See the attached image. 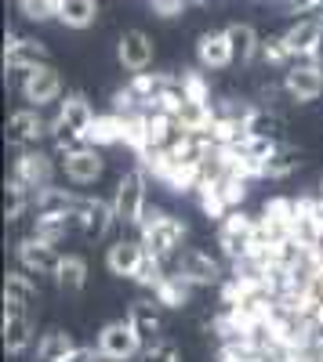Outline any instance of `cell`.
<instances>
[{
    "label": "cell",
    "instance_id": "obj_1",
    "mask_svg": "<svg viewBox=\"0 0 323 362\" xmlns=\"http://www.w3.org/2000/svg\"><path fill=\"white\" fill-rule=\"evenodd\" d=\"M182 235H186V225L178 218H171V214H157V210H153L149 218H142V243H145V250H149L153 257H160V261L171 250H178Z\"/></svg>",
    "mask_w": 323,
    "mask_h": 362
},
{
    "label": "cell",
    "instance_id": "obj_18",
    "mask_svg": "<svg viewBox=\"0 0 323 362\" xmlns=\"http://www.w3.org/2000/svg\"><path fill=\"white\" fill-rule=\"evenodd\" d=\"M80 218H84V232L87 235H95V239H102L106 232H109V225L116 221V210L109 206V203H102V199H87L84 203V210H80Z\"/></svg>",
    "mask_w": 323,
    "mask_h": 362
},
{
    "label": "cell",
    "instance_id": "obj_25",
    "mask_svg": "<svg viewBox=\"0 0 323 362\" xmlns=\"http://www.w3.org/2000/svg\"><path fill=\"white\" fill-rule=\"evenodd\" d=\"M157 300H160V305H167V308H182L186 300H189V279L182 276V272H178V276H167L157 286Z\"/></svg>",
    "mask_w": 323,
    "mask_h": 362
},
{
    "label": "cell",
    "instance_id": "obj_32",
    "mask_svg": "<svg viewBox=\"0 0 323 362\" xmlns=\"http://www.w3.org/2000/svg\"><path fill=\"white\" fill-rule=\"evenodd\" d=\"M189 4V0H149V8L160 15V18H174V15H182V8Z\"/></svg>",
    "mask_w": 323,
    "mask_h": 362
},
{
    "label": "cell",
    "instance_id": "obj_38",
    "mask_svg": "<svg viewBox=\"0 0 323 362\" xmlns=\"http://www.w3.org/2000/svg\"><path fill=\"white\" fill-rule=\"evenodd\" d=\"M113 362H116V358H113Z\"/></svg>",
    "mask_w": 323,
    "mask_h": 362
},
{
    "label": "cell",
    "instance_id": "obj_31",
    "mask_svg": "<svg viewBox=\"0 0 323 362\" xmlns=\"http://www.w3.org/2000/svg\"><path fill=\"white\" fill-rule=\"evenodd\" d=\"M244 131H247V134H266V138H269V134L280 131V119H276V116H266V112H258V116H247V119H244Z\"/></svg>",
    "mask_w": 323,
    "mask_h": 362
},
{
    "label": "cell",
    "instance_id": "obj_7",
    "mask_svg": "<svg viewBox=\"0 0 323 362\" xmlns=\"http://www.w3.org/2000/svg\"><path fill=\"white\" fill-rule=\"evenodd\" d=\"M18 261H22V268L37 272V276H55L58 264H62L55 243H47V239H40V235H29L26 243L18 247Z\"/></svg>",
    "mask_w": 323,
    "mask_h": 362
},
{
    "label": "cell",
    "instance_id": "obj_33",
    "mask_svg": "<svg viewBox=\"0 0 323 362\" xmlns=\"http://www.w3.org/2000/svg\"><path fill=\"white\" fill-rule=\"evenodd\" d=\"M145 362H178V348H174V344H153L149 348V355H145Z\"/></svg>",
    "mask_w": 323,
    "mask_h": 362
},
{
    "label": "cell",
    "instance_id": "obj_20",
    "mask_svg": "<svg viewBox=\"0 0 323 362\" xmlns=\"http://www.w3.org/2000/svg\"><path fill=\"white\" fill-rule=\"evenodd\" d=\"M55 283H58L62 293H80L84 283H87V261L76 257V254L62 257V264H58V272H55Z\"/></svg>",
    "mask_w": 323,
    "mask_h": 362
},
{
    "label": "cell",
    "instance_id": "obj_2",
    "mask_svg": "<svg viewBox=\"0 0 323 362\" xmlns=\"http://www.w3.org/2000/svg\"><path fill=\"white\" fill-rule=\"evenodd\" d=\"M91 124H95V109L87 105V98H84V95H69V98L62 102V109H58V119H55V134H58V145L87 138Z\"/></svg>",
    "mask_w": 323,
    "mask_h": 362
},
{
    "label": "cell",
    "instance_id": "obj_8",
    "mask_svg": "<svg viewBox=\"0 0 323 362\" xmlns=\"http://www.w3.org/2000/svg\"><path fill=\"white\" fill-rule=\"evenodd\" d=\"M283 87H287V95L295 98V102H316L319 90H323V66H316V62L290 66Z\"/></svg>",
    "mask_w": 323,
    "mask_h": 362
},
{
    "label": "cell",
    "instance_id": "obj_3",
    "mask_svg": "<svg viewBox=\"0 0 323 362\" xmlns=\"http://www.w3.org/2000/svg\"><path fill=\"white\" fill-rule=\"evenodd\" d=\"M98 351L106 358H116V362H124L131 355L142 351V334L135 329L131 319H116V322H106L102 326V334H98Z\"/></svg>",
    "mask_w": 323,
    "mask_h": 362
},
{
    "label": "cell",
    "instance_id": "obj_17",
    "mask_svg": "<svg viewBox=\"0 0 323 362\" xmlns=\"http://www.w3.org/2000/svg\"><path fill=\"white\" fill-rule=\"evenodd\" d=\"M29 341H33V322H29V315L26 312L4 315V348L11 355H22L29 348Z\"/></svg>",
    "mask_w": 323,
    "mask_h": 362
},
{
    "label": "cell",
    "instance_id": "obj_10",
    "mask_svg": "<svg viewBox=\"0 0 323 362\" xmlns=\"http://www.w3.org/2000/svg\"><path fill=\"white\" fill-rule=\"evenodd\" d=\"M47 134V124L37 109H18L8 116V141L11 145H33Z\"/></svg>",
    "mask_w": 323,
    "mask_h": 362
},
{
    "label": "cell",
    "instance_id": "obj_22",
    "mask_svg": "<svg viewBox=\"0 0 323 362\" xmlns=\"http://www.w3.org/2000/svg\"><path fill=\"white\" fill-rule=\"evenodd\" d=\"M98 18V4L95 0H62V11H58V22L69 29H87Z\"/></svg>",
    "mask_w": 323,
    "mask_h": 362
},
{
    "label": "cell",
    "instance_id": "obj_21",
    "mask_svg": "<svg viewBox=\"0 0 323 362\" xmlns=\"http://www.w3.org/2000/svg\"><path fill=\"white\" fill-rule=\"evenodd\" d=\"M251 239H254V225L240 214H232V218H225V225H222V247L229 250V254H240L244 247H251Z\"/></svg>",
    "mask_w": 323,
    "mask_h": 362
},
{
    "label": "cell",
    "instance_id": "obj_34",
    "mask_svg": "<svg viewBox=\"0 0 323 362\" xmlns=\"http://www.w3.org/2000/svg\"><path fill=\"white\" fill-rule=\"evenodd\" d=\"M283 4V11H290V15H305V11H316L319 8V0H280Z\"/></svg>",
    "mask_w": 323,
    "mask_h": 362
},
{
    "label": "cell",
    "instance_id": "obj_23",
    "mask_svg": "<svg viewBox=\"0 0 323 362\" xmlns=\"http://www.w3.org/2000/svg\"><path fill=\"white\" fill-rule=\"evenodd\" d=\"M128 319L135 322V329L142 334V341H157V334H160V312H157L153 300H135Z\"/></svg>",
    "mask_w": 323,
    "mask_h": 362
},
{
    "label": "cell",
    "instance_id": "obj_30",
    "mask_svg": "<svg viewBox=\"0 0 323 362\" xmlns=\"http://www.w3.org/2000/svg\"><path fill=\"white\" fill-rule=\"evenodd\" d=\"M26 203H29V185H22L18 177H11V185H8V221L22 218Z\"/></svg>",
    "mask_w": 323,
    "mask_h": 362
},
{
    "label": "cell",
    "instance_id": "obj_13",
    "mask_svg": "<svg viewBox=\"0 0 323 362\" xmlns=\"http://www.w3.org/2000/svg\"><path fill=\"white\" fill-rule=\"evenodd\" d=\"M98 174H102L98 148H69L66 153V177L69 181H76V185H91Z\"/></svg>",
    "mask_w": 323,
    "mask_h": 362
},
{
    "label": "cell",
    "instance_id": "obj_36",
    "mask_svg": "<svg viewBox=\"0 0 323 362\" xmlns=\"http://www.w3.org/2000/svg\"><path fill=\"white\" fill-rule=\"evenodd\" d=\"M312 62H316V66H323V37H319V44H316V51H312Z\"/></svg>",
    "mask_w": 323,
    "mask_h": 362
},
{
    "label": "cell",
    "instance_id": "obj_6",
    "mask_svg": "<svg viewBox=\"0 0 323 362\" xmlns=\"http://www.w3.org/2000/svg\"><path fill=\"white\" fill-rule=\"evenodd\" d=\"M116 58L128 73H145L153 66V40L142 33V29H128L116 44Z\"/></svg>",
    "mask_w": 323,
    "mask_h": 362
},
{
    "label": "cell",
    "instance_id": "obj_9",
    "mask_svg": "<svg viewBox=\"0 0 323 362\" xmlns=\"http://www.w3.org/2000/svg\"><path fill=\"white\" fill-rule=\"evenodd\" d=\"M145 243H135V239H116V243L106 250V268L113 272V276H138V268L145 261Z\"/></svg>",
    "mask_w": 323,
    "mask_h": 362
},
{
    "label": "cell",
    "instance_id": "obj_4",
    "mask_svg": "<svg viewBox=\"0 0 323 362\" xmlns=\"http://www.w3.org/2000/svg\"><path fill=\"white\" fill-rule=\"evenodd\" d=\"M113 210H116V221L120 225H142V214H145V181L138 170H128L116 185V196H113Z\"/></svg>",
    "mask_w": 323,
    "mask_h": 362
},
{
    "label": "cell",
    "instance_id": "obj_14",
    "mask_svg": "<svg viewBox=\"0 0 323 362\" xmlns=\"http://www.w3.org/2000/svg\"><path fill=\"white\" fill-rule=\"evenodd\" d=\"M283 37H287V44H290V51H295V54L312 58V51H316V44H319V37H323V18H319V15L302 18V22L290 25Z\"/></svg>",
    "mask_w": 323,
    "mask_h": 362
},
{
    "label": "cell",
    "instance_id": "obj_26",
    "mask_svg": "<svg viewBox=\"0 0 323 362\" xmlns=\"http://www.w3.org/2000/svg\"><path fill=\"white\" fill-rule=\"evenodd\" d=\"M4 300H15V305L29 308L37 300V286L29 283L22 272H8V279H4Z\"/></svg>",
    "mask_w": 323,
    "mask_h": 362
},
{
    "label": "cell",
    "instance_id": "obj_28",
    "mask_svg": "<svg viewBox=\"0 0 323 362\" xmlns=\"http://www.w3.org/2000/svg\"><path fill=\"white\" fill-rule=\"evenodd\" d=\"M18 8L29 22H47V18H58L62 0H18Z\"/></svg>",
    "mask_w": 323,
    "mask_h": 362
},
{
    "label": "cell",
    "instance_id": "obj_37",
    "mask_svg": "<svg viewBox=\"0 0 323 362\" xmlns=\"http://www.w3.org/2000/svg\"><path fill=\"white\" fill-rule=\"evenodd\" d=\"M319 11H323V0H319Z\"/></svg>",
    "mask_w": 323,
    "mask_h": 362
},
{
    "label": "cell",
    "instance_id": "obj_5",
    "mask_svg": "<svg viewBox=\"0 0 323 362\" xmlns=\"http://www.w3.org/2000/svg\"><path fill=\"white\" fill-rule=\"evenodd\" d=\"M58 95H62V76H58V69H51L47 62L26 69V80H22V98L33 102L37 109L55 102Z\"/></svg>",
    "mask_w": 323,
    "mask_h": 362
},
{
    "label": "cell",
    "instance_id": "obj_19",
    "mask_svg": "<svg viewBox=\"0 0 323 362\" xmlns=\"http://www.w3.org/2000/svg\"><path fill=\"white\" fill-rule=\"evenodd\" d=\"M225 37H229V44H232L237 62H251V58L258 54V47H261V40H258V33H254V25H247V22L225 25Z\"/></svg>",
    "mask_w": 323,
    "mask_h": 362
},
{
    "label": "cell",
    "instance_id": "obj_12",
    "mask_svg": "<svg viewBox=\"0 0 323 362\" xmlns=\"http://www.w3.org/2000/svg\"><path fill=\"white\" fill-rule=\"evenodd\" d=\"M44 62V44L40 40H29V37H15L8 33V47H4V66L8 69H33Z\"/></svg>",
    "mask_w": 323,
    "mask_h": 362
},
{
    "label": "cell",
    "instance_id": "obj_11",
    "mask_svg": "<svg viewBox=\"0 0 323 362\" xmlns=\"http://www.w3.org/2000/svg\"><path fill=\"white\" fill-rule=\"evenodd\" d=\"M196 58H200L203 69H225V66L237 62L232 44H229V37H225V29H222V33H203L200 44H196Z\"/></svg>",
    "mask_w": 323,
    "mask_h": 362
},
{
    "label": "cell",
    "instance_id": "obj_35",
    "mask_svg": "<svg viewBox=\"0 0 323 362\" xmlns=\"http://www.w3.org/2000/svg\"><path fill=\"white\" fill-rule=\"evenodd\" d=\"M91 358H95V355L87 351V348H73V351H69V355H66L62 362H91Z\"/></svg>",
    "mask_w": 323,
    "mask_h": 362
},
{
    "label": "cell",
    "instance_id": "obj_16",
    "mask_svg": "<svg viewBox=\"0 0 323 362\" xmlns=\"http://www.w3.org/2000/svg\"><path fill=\"white\" fill-rule=\"evenodd\" d=\"M178 272H182L189 283H215L218 279V264L208 254H200V250H182Z\"/></svg>",
    "mask_w": 323,
    "mask_h": 362
},
{
    "label": "cell",
    "instance_id": "obj_27",
    "mask_svg": "<svg viewBox=\"0 0 323 362\" xmlns=\"http://www.w3.org/2000/svg\"><path fill=\"white\" fill-rule=\"evenodd\" d=\"M298 163H302V153H298V148H276V153H273L266 163H261V174H266V177H287Z\"/></svg>",
    "mask_w": 323,
    "mask_h": 362
},
{
    "label": "cell",
    "instance_id": "obj_15",
    "mask_svg": "<svg viewBox=\"0 0 323 362\" xmlns=\"http://www.w3.org/2000/svg\"><path fill=\"white\" fill-rule=\"evenodd\" d=\"M15 177L29 189H47L51 181V160L40 156V153H22L18 163H15Z\"/></svg>",
    "mask_w": 323,
    "mask_h": 362
},
{
    "label": "cell",
    "instance_id": "obj_24",
    "mask_svg": "<svg viewBox=\"0 0 323 362\" xmlns=\"http://www.w3.org/2000/svg\"><path fill=\"white\" fill-rule=\"evenodd\" d=\"M73 348H76V341L66 334V329H55V334H47L37 344V362H62Z\"/></svg>",
    "mask_w": 323,
    "mask_h": 362
},
{
    "label": "cell",
    "instance_id": "obj_29",
    "mask_svg": "<svg viewBox=\"0 0 323 362\" xmlns=\"http://www.w3.org/2000/svg\"><path fill=\"white\" fill-rule=\"evenodd\" d=\"M258 54L266 58L269 66H287L290 58H295V51H290V44H287V37H269V40H261V47H258Z\"/></svg>",
    "mask_w": 323,
    "mask_h": 362
}]
</instances>
